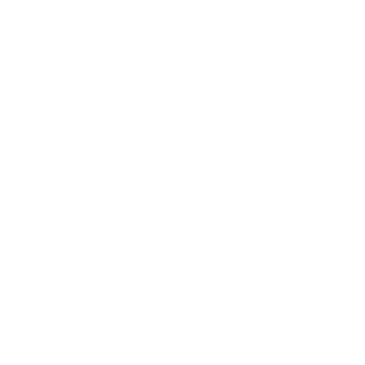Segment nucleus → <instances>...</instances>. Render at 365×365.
Instances as JSON below:
<instances>
[]
</instances>
